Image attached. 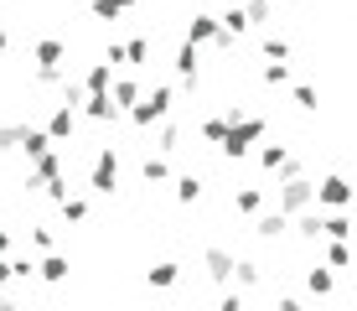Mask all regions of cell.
Here are the masks:
<instances>
[{
	"mask_svg": "<svg viewBox=\"0 0 357 311\" xmlns=\"http://www.w3.org/2000/svg\"><path fill=\"white\" fill-rule=\"evenodd\" d=\"M171 109H176V89H171V83H155L151 94L140 89V99H135V104L125 109V120L135 124V130H151L155 120H166Z\"/></svg>",
	"mask_w": 357,
	"mask_h": 311,
	"instance_id": "cell-1",
	"label": "cell"
},
{
	"mask_svg": "<svg viewBox=\"0 0 357 311\" xmlns=\"http://www.w3.org/2000/svg\"><path fill=\"white\" fill-rule=\"evenodd\" d=\"M259 140H264V115H238V120H228V130H223V140H218V151H223L228 161H243Z\"/></svg>",
	"mask_w": 357,
	"mask_h": 311,
	"instance_id": "cell-2",
	"label": "cell"
},
{
	"mask_svg": "<svg viewBox=\"0 0 357 311\" xmlns=\"http://www.w3.org/2000/svg\"><path fill=\"white\" fill-rule=\"evenodd\" d=\"M89 192L93 197H114L119 192V151H114V145H98L93 171H89Z\"/></svg>",
	"mask_w": 357,
	"mask_h": 311,
	"instance_id": "cell-3",
	"label": "cell"
},
{
	"mask_svg": "<svg viewBox=\"0 0 357 311\" xmlns=\"http://www.w3.org/2000/svg\"><path fill=\"white\" fill-rule=\"evenodd\" d=\"M316 203V182L311 177H285V182H280V197H275V208H280V213H301V208H311Z\"/></svg>",
	"mask_w": 357,
	"mask_h": 311,
	"instance_id": "cell-4",
	"label": "cell"
},
{
	"mask_svg": "<svg viewBox=\"0 0 357 311\" xmlns=\"http://www.w3.org/2000/svg\"><path fill=\"white\" fill-rule=\"evenodd\" d=\"M171 68H176V83H181V89H197V83H202V47H197V42H181Z\"/></svg>",
	"mask_w": 357,
	"mask_h": 311,
	"instance_id": "cell-5",
	"label": "cell"
},
{
	"mask_svg": "<svg viewBox=\"0 0 357 311\" xmlns=\"http://www.w3.org/2000/svg\"><path fill=\"white\" fill-rule=\"evenodd\" d=\"M63 171H68V156H63V151H57V145H47V151H42V156H31V177H26V187H31V192H36V187H42V182H52V177H63Z\"/></svg>",
	"mask_w": 357,
	"mask_h": 311,
	"instance_id": "cell-6",
	"label": "cell"
},
{
	"mask_svg": "<svg viewBox=\"0 0 357 311\" xmlns=\"http://www.w3.org/2000/svg\"><path fill=\"white\" fill-rule=\"evenodd\" d=\"M316 208H352V182L342 177V171L321 177V187H316Z\"/></svg>",
	"mask_w": 357,
	"mask_h": 311,
	"instance_id": "cell-7",
	"label": "cell"
},
{
	"mask_svg": "<svg viewBox=\"0 0 357 311\" xmlns=\"http://www.w3.org/2000/svg\"><path fill=\"white\" fill-rule=\"evenodd\" d=\"M78 115L93 120V124H109V120H119V109H114V99H109V89H98V94H83Z\"/></svg>",
	"mask_w": 357,
	"mask_h": 311,
	"instance_id": "cell-8",
	"label": "cell"
},
{
	"mask_svg": "<svg viewBox=\"0 0 357 311\" xmlns=\"http://www.w3.org/2000/svg\"><path fill=\"white\" fill-rule=\"evenodd\" d=\"M42 130H47V135H52V140H57V145H63V140H73V130H78V109H68V104H57V109H52V115H47V124H42Z\"/></svg>",
	"mask_w": 357,
	"mask_h": 311,
	"instance_id": "cell-9",
	"label": "cell"
},
{
	"mask_svg": "<svg viewBox=\"0 0 357 311\" xmlns=\"http://www.w3.org/2000/svg\"><path fill=\"white\" fill-rule=\"evenodd\" d=\"M290 229V213H280V208H259V213H254V233H259V239H280V233Z\"/></svg>",
	"mask_w": 357,
	"mask_h": 311,
	"instance_id": "cell-10",
	"label": "cell"
},
{
	"mask_svg": "<svg viewBox=\"0 0 357 311\" xmlns=\"http://www.w3.org/2000/svg\"><path fill=\"white\" fill-rule=\"evenodd\" d=\"M202 265H207V275H213L218 285H228V275H233V249H223V244L202 249Z\"/></svg>",
	"mask_w": 357,
	"mask_h": 311,
	"instance_id": "cell-11",
	"label": "cell"
},
{
	"mask_svg": "<svg viewBox=\"0 0 357 311\" xmlns=\"http://www.w3.org/2000/svg\"><path fill=\"white\" fill-rule=\"evenodd\" d=\"M290 229L301 233L305 244H321V208H316V203H311V208H301V213L290 218Z\"/></svg>",
	"mask_w": 357,
	"mask_h": 311,
	"instance_id": "cell-12",
	"label": "cell"
},
{
	"mask_svg": "<svg viewBox=\"0 0 357 311\" xmlns=\"http://www.w3.org/2000/svg\"><path fill=\"white\" fill-rule=\"evenodd\" d=\"M47 145H57V140H52L47 130H36V124H21V130H16V151H26V161H31V156H42Z\"/></svg>",
	"mask_w": 357,
	"mask_h": 311,
	"instance_id": "cell-13",
	"label": "cell"
},
{
	"mask_svg": "<svg viewBox=\"0 0 357 311\" xmlns=\"http://www.w3.org/2000/svg\"><path fill=\"white\" fill-rule=\"evenodd\" d=\"M213 36H218V16H213V10H197V16L187 21V42L207 47V42H213Z\"/></svg>",
	"mask_w": 357,
	"mask_h": 311,
	"instance_id": "cell-14",
	"label": "cell"
},
{
	"mask_svg": "<svg viewBox=\"0 0 357 311\" xmlns=\"http://www.w3.org/2000/svg\"><path fill=\"white\" fill-rule=\"evenodd\" d=\"M352 233V213L347 208H326L321 213V239H347Z\"/></svg>",
	"mask_w": 357,
	"mask_h": 311,
	"instance_id": "cell-15",
	"label": "cell"
},
{
	"mask_svg": "<svg viewBox=\"0 0 357 311\" xmlns=\"http://www.w3.org/2000/svg\"><path fill=\"white\" fill-rule=\"evenodd\" d=\"M135 6H140V0H89V16L93 21H119V16H130Z\"/></svg>",
	"mask_w": 357,
	"mask_h": 311,
	"instance_id": "cell-16",
	"label": "cell"
},
{
	"mask_svg": "<svg viewBox=\"0 0 357 311\" xmlns=\"http://www.w3.org/2000/svg\"><path fill=\"white\" fill-rule=\"evenodd\" d=\"M36 280H47V285H63V280H68V254L47 249V259L36 265Z\"/></svg>",
	"mask_w": 357,
	"mask_h": 311,
	"instance_id": "cell-17",
	"label": "cell"
},
{
	"mask_svg": "<svg viewBox=\"0 0 357 311\" xmlns=\"http://www.w3.org/2000/svg\"><path fill=\"white\" fill-rule=\"evenodd\" d=\"M264 203H269V192H264V187H238V192H233V208H238L243 218H254Z\"/></svg>",
	"mask_w": 357,
	"mask_h": 311,
	"instance_id": "cell-18",
	"label": "cell"
},
{
	"mask_svg": "<svg viewBox=\"0 0 357 311\" xmlns=\"http://www.w3.org/2000/svg\"><path fill=\"white\" fill-rule=\"evenodd\" d=\"M114 83V62H89V73H83V94H98V89H109Z\"/></svg>",
	"mask_w": 357,
	"mask_h": 311,
	"instance_id": "cell-19",
	"label": "cell"
},
{
	"mask_svg": "<svg viewBox=\"0 0 357 311\" xmlns=\"http://www.w3.org/2000/svg\"><path fill=\"white\" fill-rule=\"evenodd\" d=\"M238 291H254V285L264 280V265H254V259H233V275H228Z\"/></svg>",
	"mask_w": 357,
	"mask_h": 311,
	"instance_id": "cell-20",
	"label": "cell"
},
{
	"mask_svg": "<svg viewBox=\"0 0 357 311\" xmlns=\"http://www.w3.org/2000/svg\"><path fill=\"white\" fill-rule=\"evenodd\" d=\"M305 291H311V296H331V291H337V270H331V265L305 270Z\"/></svg>",
	"mask_w": 357,
	"mask_h": 311,
	"instance_id": "cell-21",
	"label": "cell"
},
{
	"mask_svg": "<svg viewBox=\"0 0 357 311\" xmlns=\"http://www.w3.org/2000/svg\"><path fill=\"white\" fill-rule=\"evenodd\" d=\"M109 99H114V109L125 115L135 99H140V83H135V78H119V73H114V83H109Z\"/></svg>",
	"mask_w": 357,
	"mask_h": 311,
	"instance_id": "cell-22",
	"label": "cell"
},
{
	"mask_svg": "<svg viewBox=\"0 0 357 311\" xmlns=\"http://www.w3.org/2000/svg\"><path fill=\"white\" fill-rule=\"evenodd\" d=\"M145 280H151L155 291H171V285L181 280V265H176V259H161V265H151V270H145Z\"/></svg>",
	"mask_w": 357,
	"mask_h": 311,
	"instance_id": "cell-23",
	"label": "cell"
},
{
	"mask_svg": "<svg viewBox=\"0 0 357 311\" xmlns=\"http://www.w3.org/2000/svg\"><path fill=\"white\" fill-rule=\"evenodd\" d=\"M119 52H125V62L130 68H145V62H151V36H130V42H119Z\"/></svg>",
	"mask_w": 357,
	"mask_h": 311,
	"instance_id": "cell-24",
	"label": "cell"
},
{
	"mask_svg": "<svg viewBox=\"0 0 357 311\" xmlns=\"http://www.w3.org/2000/svg\"><path fill=\"white\" fill-rule=\"evenodd\" d=\"M259 83H269V89H285V83H290V62H285V57H264Z\"/></svg>",
	"mask_w": 357,
	"mask_h": 311,
	"instance_id": "cell-25",
	"label": "cell"
},
{
	"mask_svg": "<svg viewBox=\"0 0 357 311\" xmlns=\"http://www.w3.org/2000/svg\"><path fill=\"white\" fill-rule=\"evenodd\" d=\"M161 130H155V151L161 156H171V151H181V124L176 120H155Z\"/></svg>",
	"mask_w": 357,
	"mask_h": 311,
	"instance_id": "cell-26",
	"label": "cell"
},
{
	"mask_svg": "<svg viewBox=\"0 0 357 311\" xmlns=\"http://www.w3.org/2000/svg\"><path fill=\"white\" fill-rule=\"evenodd\" d=\"M140 177H145V187H161V182H171V161H166L161 151H155V156H145Z\"/></svg>",
	"mask_w": 357,
	"mask_h": 311,
	"instance_id": "cell-27",
	"label": "cell"
},
{
	"mask_svg": "<svg viewBox=\"0 0 357 311\" xmlns=\"http://www.w3.org/2000/svg\"><path fill=\"white\" fill-rule=\"evenodd\" d=\"M31 57H36V62H63V57H68V42H57V36H42V42L31 47Z\"/></svg>",
	"mask_w": 357,
	"mask_h": 311,
	"instance_id": "cell-28",
	"label": "cell"
},
{
	"mask_svg": "<svg viewBox=\"0 0 357 311\" xmlns=\"http://www.w3.org/2000/svg\"><path fill=\"white\" fill-rule=\"evenodd\" d=\"M326 265L331 270H352V244L347 239H326Z\"/></svg>",
	"mask_w": 357,
	"mask_h": 311,
	"instance_id": "cell-29",
	"label": "cell"
},
{
	"mask_svg": "<svg viewBox=\"0 0 357 311\" xmlns=\"http://www.w3.org/2000/svg\"><path fill=\"white\" fill-rule=\"evenodd\" d=\"M243 16H249V31H254V27H269V21H275V0H249V6H243Z\"/></svg>",
	"mask_w": 357,
	"mask_h": 311,
	"instance_id": "cell-30",
	"label": "cell"
},
{
	"mask_svg": "<svg viewBox=\"0 0 357 311\" xmlns=\"http://www.w3.org/2000/svg\"><path fill=\"white\" fill-rule=\"evenodd\" d=\"M197 197H202V177H192V171H187V177H176V203L192 208Z\"/></svg>",
	"mask_w": 357,
	"mask_h": 311,
	"instance_id": "cell-31",
	"label": "cell"
},
{
	"mask_svg": "<svg viewBox=\"0 0 357 311\" xmlns=\"http://www.w3.org/2000/svg\"><path fill=\"white\" fill-rule=\"evenodd\" d=\"M57 213H63L68 223H83V218H89V197H73V192H68L63 203H57Z\"/></svg>",
	"mask_w": 357,
	"mask_h": 311,
	"instance_id": "cell-32",
	"label": "cell"
},
{
	"mask_svg": "<svg viewBox=\"0 0 357 311\" xmlns=\"http://www.w3.org/2000/svg\"><path fill=\"white\" fill-rule=\"evenodd\" d=\"M218 27L233 31V36H243V31H249V16H243V6H228L223 16H218Z\"/></svg>",
	"mask_w": 357,
	"mask_h": 311,
	"instance_id": "cell-33",
	"label": "cell"
},
{
	"mask_svg": "<svg viewBox=\"0 0 357 311\" xmlns=\"http://www.w3.org/2000/svg\"><path fill=\"white\" fill-rule=\"evenodd\" d=\"M223 130H228V115H207V120H202V140H207V145L223 140Z\"/></svg>",
	"mask_w": 357,
	"mask_h": 311,
	"instance_id": "cell-34",
	"label": "cell"
},
{
	"mask_svg": "<svg viewBox=\"0 0 357 311\" xmlns=\"http://www.w3.org/2000/svg\"><path fill=\"white\" fill-rule=\"evenodd\" d=\"M249 156H254V161H259V166H264V171H275V166H280V161H285V145H259V151H249Z\"/></svg>",
	"mask_w": 357,
	"mask_h": 311,
	"instance_id": "cell-35",
	"label": "cell"
},
{
	"mask_svg": "<svg viewBox=\"0 0 357 311\" xmlns=\"http://www.w3.org/2000/svg\"><path fill=\"white\" fill-rule=\"evenodd\" d=\"M316 104H321V99H316L311 83H295V109H301V115H316Z\"/></svg>",
	"mask_w": 357,
	"mask_h": 311,
	"instance_id": "cell-36",
	"label": "cell"
},
{
	"mask_svg": "<svg viewBox=\"0 0 357 311\" xmlns=\"http://www.w3.org/2000/svg\"><path fill=\"white\" fill-rule=\"evenodd\" d=\"M259 52H264V57H290V42H285V36H275V31H264Z\"/></svg>",
	"mask_w": 357,
	"mask_h": 311,
	"instance_id": "cell-37",
	"label": "cell"
},
{
	"mask_svg": "<svg viewBox=\"0 0 357 311\" xmlns=\"http://www.w3.org/2000/svg\"><path fill=\"white\" fill-rule=\"evenodd\" d=\"M31 244H36V249L47 254V249H57V233L47 229V223H36V229H31Z\"/></svg>",
	"mask_w": 357,
	"mask_h": 311,
	"instance_id": "cell-38",
	"label": "cell"
},
{
	"mask_svg": "<svg viewBox=\"0 0 357 311\" xmlns=\"http://www.w3.org/2000/svg\"><path fill=\"white\" fill-rule=\"evenodd\" d=\"M243 301H249V296H243L238 285H228V291L218 296V306H223V311H243Z\"/></svg>",
	"mask_w": 357,
	"mask_h": 311,
	"instance_id": "cell-39",
	"label": "cell"
},
{
	"mask_svg": "<svg viewBox=\"0 0 357 311\" xmlns=\"http://www.w3.org/2000/svg\"><path fill=\"white\" fill-rule=\"evenodd\" d=\"M63 104H68V109L83 104V83H68V78H63Z\"/></svg>",
	"mask_w": 357,
	"mask_h": 311,
	"instance_id": "cell-40",
	"label": "cell"
},
{
	"mask_svg": "<svg viewBox=\"0 0 357 311\" xmlns=\"http://www.w3.org/2000/svg\"><path fill=\"white\" fill-rule=\"evenodd\" d=\"M16 130H21V124H0V156L16 151Z\"/></svg>",
	"mask_w": 357,
	"mask_h": 311,
	"instance_id": "cell-41",
	"label": "cell"
},
{
	"mask_svg": "<svg viewBox=\"0 0 357 311\" xmlns=\"http://www.w3.org/2000/svg\"><path fill=\"white\" fill-rule=\"evenodd\" d=\"M10 249H16V239H10V229L0 223V254H10Z\"/></svg>",
	"mask_w": 357,
	"mask_h": 311,
	"instance_id": "cell-42",
	"label": "cell"
},
{
	"mask_svg": "<svg viewBox=\"0 0 357 311\" xmlns=\"http://www.w3.org/2000/svg\"><path fill=\"white\" fill-rule=\"evenodd\" d=\"M6 47H10V31H6V27H0V52H6Z\"/></svg>",
	"mask_w": 357,
	"mask_h": 311,
	"instance_id": "cell-43",
	"label": "cell"
}]
</instances>
